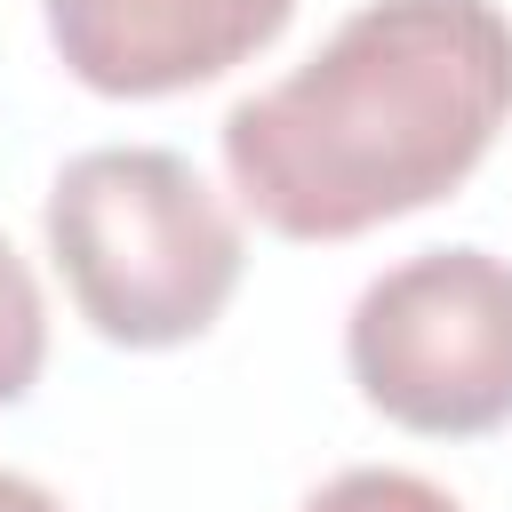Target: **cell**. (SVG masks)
Wrapping results in <instances>:
<instances>
[{"mask_svg": "<svg viewBox=\"0 0 512 512\" xmlns=\"http://www.w3.org/2000/svg\"><path fill=\"white\" fill-rule=\"evenodd\" d=\"M48 256L104 344L168 352L224 320L248 240L224 192L160 144H104L48 184Z\"/></svg>", "mask_w": 512, "mask_h": 512, "instance_id": "2", "label": "cell"}, {"mask_svg": "<svg viewBox=\"0 0 512 512\" xmlns=\"http://www.w3.org/2000/svg\"><path fill=\"white\" fill-rule=\"evenodd\" d=\"M512 120L496 0H368L288 80L224 112V176L280 240H360L448 200Z\"/></svg>", "mask_w": 512, "mask_h": 512, "instance_id": "1", "label": "cell"}, {"mask_svg": "<svg viewBox=\"0 0 512 512\" xmlns=\"http://www.w3.org/2000/svg\"><path fill=\"white\" fill-rule=\"evenodd\" d=\"M360 400L424 440L512 424V264L488 248H424L376 272L344 320Z\"/></svg>", "mask_w": 512, "mask_h": 512, "instance_id": "3", "label": "cell"}, {"mask_svg": "<svg viewBox=\"0 0 512 512\" xmlns=\"http://www.w3.org/2000/svg\"><path fill=\"white\" fill-rule=\"evenodd\" d=\"M296 512H464L440 480L424 472H400V464H352L336 472L328 488H312Z\"/></svg>", "mask_w": 512, "mask_h": 512, "instance_id": "6", "label": "cell"}, {"mask_svg": "<svg viewBox=\"0 0 512 512\" xmlns=\"http://www.w3.org/2000/svg\"><path fill=\"white\" fill-rule=\"evenodd\" d=\"M64 72L96 96H176L272 48L296 0H40Z\"/></svg>", "mask_w": 512, "mask_h": 512, "instance_id": "4", "label": "cell"}, {"mask_svg": "<svg viewBox=\"0 0 512 512\" xmlns=\"http://www.w3.org/2000/svg\"><path fill=\"white\" fill-rule=\"evenodd\" d=\"M0 512H64V496L24 480V472H0Z\"/></svg>", "mask_w": 512, "mask_h": 512, "instance_id": "7", "label": "cell"}, {"mask_svg": "<svg viewBox=\"0 0 512 512\" xmlns=\"http://www.w3.org/2000/svg\"><path fill=\"white\" fill-rule=\"evenodd\" d=\"M40 360H48V304L24 272V256L0 240V408L40 384Z\"/></svg>", "mask_w": 512, "mask_h": 512, "instance_id": "5", "label": "cell"}]
</instances>
